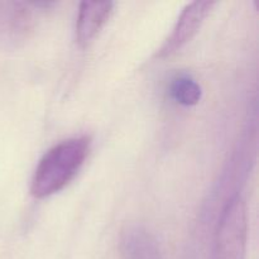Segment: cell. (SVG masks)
<instances>
[{
	"mask_svg": "<svg viewBox=\"0 0 259 259\" xmlns=\"http://www.w3.org/2000/svg\"><path fill=\"white\" fill-rule=\"evenodd\" d=\"M111 2H82L76 20V39L86 46L98 35L113 12Z\"/></svg>",
	"mask_w": 259,
	"mask_h": 259,
	"instance_id": "obj_4",
	"label": "cell"
},
{
	"mask_svg": "<svg viewBox=\"0 0 259 259\" xmlns=\"http://www.w3.org/2000/svg\"><path fill=\"white\" fill-rule=\"evenodd\" d=\"M215 4H217L215 2H207V0L199 2L197 0V2H192L191 4L187 5L180 15L169 37L157 52V57H167L180 50L185 43L189 42L196 34L204 19L207 17Z\"/></svg>",
	"mask_w": 259,
	"mask_h": 259,
	"instance_id": "obj_3",
	"label": "cell"
},
{
	"mask_svg": "<svg viewBox=\"0 0 259 259\" xmlns=\"http://www.w3.org/2000/svg\"><path fill=\"white\" fill-rule=\"evenodd\" d=\"M29 5L23 2H0V45L18 47L28 39L34 28Z\"/></svg>",
	"mask_w": 259,
	"mask_h": 259,
	"instance_id": "obj_2",
	"label": "cell"
},
{
	"mask_svg": "<svg viewBox=\"0 0 259 259\" xmlns=\"http://www.w3.org/2000/svg\"><path fill=\"white\" fill-rule=\"evenodd\" d=\"M90 149L89 137L66 139L40 158L30 182V194L45 199L61 191L82 167Z\"/></svg>",
	"mask_w": 259,
	"mask_h": 259,
	"instance_id": "obj_1",
	"label": "cell"
},
{
	"mask_svg": "<svg viewBox=\"0 0 259 259\" xmlns=\"http://www.w3.org/2000/svg\"><path fill=\"white\" fill-rule=\"evenodd\" d=\"M171 96L182 105H195L201 98V88L187 75H180L172 80L169 86Z\"/></svg>",
	"mask_w": 259,
	"mask_h": 259,
	"instance_id": "obj_5",
	"label": "cell"
}]
</instances>
